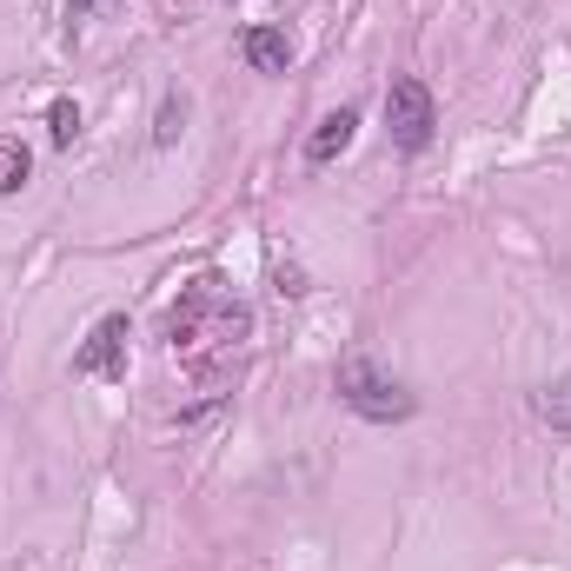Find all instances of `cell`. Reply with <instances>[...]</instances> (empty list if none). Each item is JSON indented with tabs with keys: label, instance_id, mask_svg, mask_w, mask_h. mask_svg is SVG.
<instances>
[{
	"label": "cell",
	"instance_id": "6da1fadb",
	"mask_svg": "<svg viewBox=\"0 0 571 571\" xmlns=\"http://www.w3.org/2000/svg\"><path fill=\"white\" fill-rule=\"evenodd\" d=\"M339 399H345L359 419H372V426H399V419L419 413V399L399 386L393 372H378L365 352H345V359H339Z\"/></svg>",
	"mask_w": 571,
	"mask_h": 571
},
{
	"label": "cell",
	"instance_id": "7a4b0ae2",
	"mask_svg": "<svg viewBox=\"0 0 571 571\" xmlns=\"http://www.w3.org/2000/svg\"><path fill=\"white\" fill-rule=\"evenodd\" d=\"M386 127H393V140H399L406 153L432 146V127H439L432 87H426V80H413V74H399V80L386 87Z\"/></svg>",
	"mask_w": 571,
	"mask_h": 571
},
{
	"label": "cell",
	"instance_id": "3957f363",
	"mask_svg": "<svg viewBox=\"0 0 571 571\" xmlns=\"http://www.w3.org/2000/svg\"><path fill=\"white\" fill-rule=\"evenodd\" d=\"M120 345H127V312H107V319L87 332V345L74 352V372H87V378L120 372Z\"/></svg>",
	"mask_w": 571,
	"mask_h": 571
},
{
	"label": "cell",
	"instance_id": "277c9868",
	"mask_svg": "<svg viewBox=\"0 0 571 571\" xmlns=\"http://www.w3.org/2000/svg\"><path fill=\"white\" fill-rule=\"evenodd\" d=\"M352 133H359V113H352V107H339V113H326V120L312 127V140H306V160H312V166H326V160H339V153L352 146Z\"/></svg>",
	"mask_w": 571,
	"mask_h": 571
},
{
	"label": "cell",
	"instance_id": "5b68a950",
	"mask_svg": "<svg viewBox=\"0 0 571 571\" xmlns=\"http://www.w3.org/2000/svg\"><path fill=\"white\" fill-rule=\"evenodd\" d=\"M240 54H246V67H260V74H286L293 41H286L279 28H246V34H240Z\"/></svg>",
	"mask_w": 571,
	"mask_h": 571
},
{
	"label": "cell",
	"instance_id": "8992f818",
	"mask_svg": "<svg viewBox=\"0 0 571 571\" xmlns=\"http://www.w3.org/2000/svg\"><path fill=\"white\" fill-rule=\"evenodd\" d=\"M28 173H34L28 146H21V140H8V133H0V194H21V186H28Z\"/></svg>",
	"mask_w": 571,
	"mask_h": 571
},
{
	"label": "cell",
	"instance_id": "52a82bcc",
	"mask_svg": "<svg viewBox=\"0 0 571 571\" xmlns=\"http://www.w3.org/2000/svg\"><path fill=\"white\" fill-rule=\"evenodd\" d=\"M538 419H545L551 432H571V372L558 378V386H545V393H538Z\"/></svg>",
	"mask_w": 571,
	"mask_h": 571
},
{
	"label": "cell",
	"instance_id": "ba28073f",
	"mask_svg": "<svg viewBox=\"0 0 571 571\" xmlns=\"http://www.w3.org/2000/svg\"><path fill=\"white\" fill-rule=\"evenodd\" d=\"M179 127H186V94H166V100H160V113H153V146H173V140H179Z\"/></svg>",
	"mask_w": 571,
	"mask_h": 571
},
{
	"label": "cell",
	"instance_id": "9c48e42d",
	"mask_svg": "<svg viewBox=\"0 0 571 571\" xmlns=\"http://www.w3.org/2000/svg\"><path fill=\"white\" fill-rule=\"evenodd\" d=\"M47 133H54V146H74L80 140V107L74 100H54L47 107Z\"/></svg>",
	"mask_w": 571,
	"mask_h": 571
},
{
	"label": "cell",
	"instance_id": "30bf717a",
	"mask_svg": "<svg viewBox=\"0 0 571 571\" xmlns=\"http://www.w3.org/2000/svg\"><path fill=\"white\" fill-rule=\"evenodd\" d=\"M87 8H100V0H74V14H87Z\"/></svg>",
	"mask_w": 571,
	"mask_h": 571
}]
</instances>
